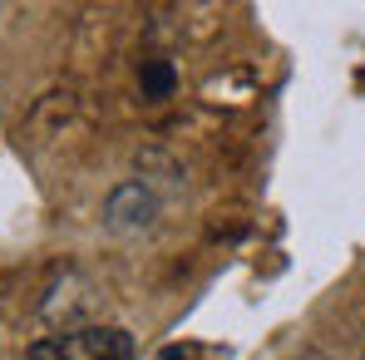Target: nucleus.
<instances>
[{
    "label": "nucleus",
    "instance_id": "nucleus-1",
    "mask_svg": "<svg viewBox=\"0 0 365 360\" xmlns=\"http://www.w3.org/2000/svg\"><path fill=\"white\" fill-rule=\"evenodd\" d=\"M25 360H133V336L119 326H74L60 336H40Z\"/></svg>",
    "mask_w": 365,
    "mask_h": 360
},
{
    "label": "nucleus",
    "instance_id": "nucleus-2",
    "mask_svg": "<svg viewBox=\"0 0 365 360\" xmlns=\"http://www.w3.org/2000/svg\"><path fill=\"white\" fill-rule=\"evenodd\" d=\"M158 222V192L143 178H123L109 187L104 197V227L119 232V237H138Z\"/></svg>",
    "mask_w": 365,
    "mask_h": 360
},
{
    "label": "nucleus",
    "instance_id": "nucleus-3",
    "mask_svg": "<svg viewBox=\"0 0 365 360\" xmlns=\"http://www.w3.org/2000/svg\"><path fill=\"white\" fill-rule=\"evenodd\" d=\"M138 89H143V99H153V104H158V99H168V94L178 89V69L153 55V60L138 64Z\"/></svg>",
    "mask_w": 365,
    "mask_h": 360
},
{
    "label": "nucleus",
    "instance_id": "nucleus-4",
    "mask_svg": "<svg viewBox=\"0 0 365 360\" xmlns=\"http://www.w3.org/2000/svg\"><path fill=\"white\" fill-rule=\"evenodd\" d=\"M361 360H365V356H361Z\"/></svg>",
    "mask_w": 365,
    "mask_h": 360
}]
</instances>
